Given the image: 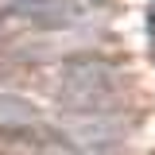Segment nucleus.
Returning <instances> with one entry per match:
<instances>
[{
	"label": "nucleus",
	"instance_id": "1",
	"mask_svg": "<svg viewBox=\"0 0 155 155\" xmlns=\"http://www.w3.org/2000/svg\"><path fill=\"white\" fill-rule=\"evenodd\" d=\"M54 97L66 116H113L120 105V78L101 58H70L54 74Z\"/></svg>",
	"mask_w": 155,
	"mask_h": 155
},
{
	"label": "nucleus",
	"instance_id": "2",
	"mask_svg": "<svg viewBox=\"0 0 155 155\" xmlns=\"http://www.w3.org/2000/svg\"><path fill=\"white\" fill-rule=\"evenodd\" d=\"M0 16L39 31H66L93 19V0H0Z\"/></svg>",
	"mask_w": 155,
	"mask_h": 155
},
{
	"label": "nucleus",
	"instance_id": "3",
	"mask_svg": "<svg viewBox=\"0 0 155 155\" xmlns=\"http://www.w3.org/2000/svg\"><path fill=\"white\" fill-rule=\"evenodd\" d=\"M0 136L23 140V143H35L43 136V124H39L35 109L19 93H8V89H0Z\"/></svg>",
	"mask_w": 155,
	"mask_h": 155
}]
</instances>
